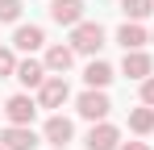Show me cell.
I'll return each mask as SVG.
<instances>
[{
    "instance_id": "10",
    "label": "cell",
    "mask_w": 154,
    "mask_h": 150,
    "mask_svg": "<svg viewBox=\"0 0 154 150\" xmlns=\"http://www.w3.org/2000/svg\"><path fill=\"white\" fill-rule=\"evenodd\" d=\"M42 42H46L42 25H17V33H13V46H17V50H25V54L42 50Z\"/></svg>"
},
{
    "instance_id": "22",
    "label": "cell",
    "mask_w": 154,
    "mask_h": 150,
    "mask_svg": "<svg viewBox=\"0 0 154 150\" xmlns=\"http://www.w3.org/2000/svg\"><path fill=\"white\" fill-rule=\"evenodd\" d=\"M150 38H154V33H150Z\"/></svg>"
},
{
    "instance_id": "18",
    "label": "cell",
    "mask_w": 154,
    "mask_h": 150,
    "mask_svg": "<svg viewBox=\"0 0 154 150\" xmlns=\"http://www.w3.org/2000/svg\"><path fill=\"white\" fill-rule=\"evenodd\" d=\"M0 75H17V58H13V50H0Z\"/></svg>"
},
{
    "instance_id": "12",
    "label": "cell",
    "mask_w": 154,
    "mask_h": 150,
    "mask_svg": "<svg viewBox=\"0 0 154 150\" xmlns=\"http://www.w3.org/2000/svg\"><path fill=\"white\" fill-rule=\"evenodd\" d=\"M17 79H21L25 88H42L50 75H46V63H38V58H25V63H17Z\"/></svg>"
},
{
    "instance_id": "7",
    "label": "cell",
    "mask_w": 154,
    "mask_h": 150,
    "mask_svg": "<svg viewBox=\"0 0 154 150\" xmlns=\"http://www.w3.org/2000/svg\"><path fill=\"white\" fill-rule=\"evenodd\" d=\"M154 63L146 50H125V63H121V75H129V79H150Z\"/></svg>"
},
{
    "instance_id": "14",
    "label": "cell",
    "mask_w": 154,
    "mask_h": 150,
    "mask_svg": "<svg viewBox=\"0 0 154 150\" xmlns=\"http://www.w3.org/2000/svg\"><path fill=\"white\" fill-rule=\"evenodd\" d=\"M83 79H88V88H108V83H112V67H108V63H100V58H92V63H88V71H83Z\"/></svg>"
},
{
    "instance_id": "17",
    "label": "cell",
    "mask_w": 154,
    "mask_h": 150,
    "mask_svg": "<svg viewBox=\"0 0 154 150\" xmlns=\"http://www.w3.org/2000/svg\"><path fill=\"white\" fill-rule=\"evenodd\" d=\"M21 17V0H0V21H17Z\"/></svg>"
},
{
    "instance_id": "5",
    "label": "cell",
    "mask_w": 154,
    "mask_h": 150,
    "mask_svg": "<svg viewBox=\"0 0 154 150\" xmlns=\"http://www.w3.org/2000/svg\"><path fill=\"white\" fill-rule=\"evenodd\" d=\"M50 21L75 29V25L83 21V0H50Z\"/></svg>"
},
{
    "instance_id": "16",
    "label": "cell",
    "mask_w": 154,
    "mask_h": 150,
    "mask_svg": "<svg viewBox=\"0 0 154 150\" xmlns=\"http://www.w3.org/2000/svg\"><path fill=\"white\" fill-rule=\"evenodd\" d=\"M121 13H125V21H142L154 13V0H121Z\"/></svg>"
},
{
    "instance_id": "1",
    "label": "cell",
    "mask_w": 154,
    "mask_h": 150,
    "mask_svg": "<svg viewBox=\"0 0 154 150\" xmlns=\"http://www.w3.org/2000/svg\"><path fill=\"white\" fill-rule=\"evenodd\" d=\"M100 46H104L100 21H79L75 29H71V50H75V54H100Z\"/></svg>"
},
{
    "instance_id": "8",
    "label": "cell",
    "mask_w": 154,
    "mask_h": 150,
    "mask_svg": "<svg viewBox=\"0 0 154 150\" xmlns=\"http://www.w3.org/2000/svg\"><path fill=\"white\" fill-rule=\"evenodd\" d=\"M117 146H121L117 125H108V121L92 125V133H88V150H117Z\"/></svg>"
},
{
    "instance_id": "20",
    "label": "cell",
    "mask_w": 154,
    "mask_h": 150,
    "mask_svg": "<svg viewBox=\"0 0 154 150\" xmlns=\"http://www.w3.org/2000/svg\"><path fill=\"white\" fill-rule=\"evenodd\" d=\"M117 150H150L146 142H125V146H117Z\"/></svg>"
},
{
    "instance_id": "6",
    "label": "cell",
    "mask_w": 154,
    "mask_h": 150,
    "mask_svg": "<svg viewBox=\"0 0 154 150\" xmlns=\"http://www.w3.org/2000/svg\"><path fill=\"white\" fill-rule=\"evenodd\" d=\"M0 146L4 150H33L38 146V133H33L29 125H8V129L0 133Z\"/></svg>"
},
{
    "instance_id": "3",
    "label": "cell",
    "mask_w": 154,
    "mask_h": 150,
    "mask_svg": "<svg viewBox=\"0 0 154 150\" xmlns=\"http://www.w3.org/2000/svg\"><path fill=\"white\" fill-rule=\"evenodd\" d=\"M67 96H71V88H67V79H63V75H50V79L38 88V104H42V108H63Z\"/></svg>"
},
{
    "instance_id": "13",
    "label": "cell",
    "mask_w": 154,
    "mask_h": 150,
    "mask_svg": "<svg viewBox=\"0 0 154 150\" xmlns=\"http://www.w3.org/2000/svg\"><path fill=\"white\" fill-rule=\"evenodd\" d=\"M117 42H121L125 50H142L146 42H150V38H146V29H142L137 21H125L121 29H117Z\"/></svg>"
},
{
    "instance_id": "9",
    "label": "cell",
    "mask_w": 154,
    "mask_h": 150,
    "mask_svg": "<svg viewBox=\"0 0 154 150\" xmlns=\"http://www.w3.org/2000/svg\"><path fill=\"white\" fill-rule=\"evenodd\" d=\"M42 133H46V142H54V150H67V142L75 138V125L67 121V117H50Z\"/></svg>"
},
{
    "instance_id": "2",
    "label": "cell",
    "mask_w": 154,
    "mask_h": 150,
    "mask_svg": "<svg viewBox=\"0 0 154 150\" xmlns=\"http://www.w3.org/2000/svg\"><path fill=\"white\" fill-rule=\"evenodd\" d=\"M108 108H112V100L104 96L100 88H88V92L79 96V117H88V121H104Z\"/></svg>"
},
{
    "instance_id": "21",
    "label": "cell",
    "mask_w": 154,
    "mask_h": 150,
    "mask_svg": "<svg viewBox=\"0 0 154 150\" xmlns=\"http://www.w3.org/2000/svg\"><path fill=\"white\" fill-rule=\"evenodd\" d=\"M0 150H4V146H0Z\"/></svg>"
},
{
    "instance_id": "19",
    "label": "cell",
    "mask_w": 154,
    "mask_h": 150,
    "mask_svg": "<svg viewBox=\"0 0 154 150\" xmlns=\"http://www.w3.org/2000/svg\"><path fill=\"white\" fill-rule=\"evenodd\" d=\"M142 104H150V108H154V75H150V79H142Z\"/></svg>"
},
{
    "instance_id": "11",
    "label": "cell",
    "mask_w": 154,
    "mask_h": 150,
    "mask_svg": "<svg viewBox=\"0 0 154 150\" xmlns=\"http://www.w3.org/2000/svg\"><path fill=\"white\" fill-rule=\"evenodd\" d=\"M42 63H46V71H54V75H67V71H71V63H75V50L58 42V46H50V50H46V58H42Z\"/></svg>"
},
{
    "instance_id": "15",
    "label": "cell",
    "mask_w": 154,
    "mask_h": 150,
    "mask_svg": "<svg viewBox=\"0 0 154 150\" xmlns=\"http://www.w3.org/2000/svg\"><path fill=\"white\" fill-rule=\"evenodd\" d=\"M129 129H133V133H154V108L150 104H142V108L129 113Z\"/></svg>"
},
{
    "instance_id": "4",
    "label": "cell",
    "mask_w": 154,
    "mask_h": 150,
    "mask_svg": "<svg viewBox=\"0 0 154 150\" xmlns=\"http://www.w3.org/2000/svg\"><path fill=\"white\" fill-rule=\"evenodd\" d=\"M38 108H42V104H38V100H29V96H8L4 117H8V125H29Z\"/></svg>"
}]
</instances>
